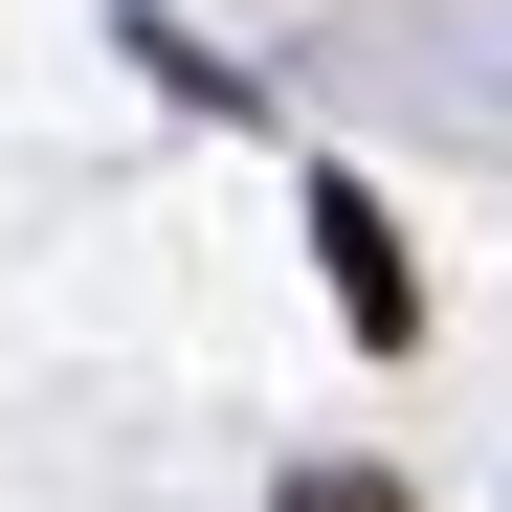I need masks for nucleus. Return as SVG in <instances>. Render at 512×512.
Masks as SVG:
<instances>
[{"label":"nucleus","mask_w":512,"mask_h":512,"mask_svg":"<svg viewBox=\"0 0 512 512\" xmlns=\"http://www.w3.org/2000/svg\"><path fill=\"white\" fill-rule=\"evenodd\" d=\"M312 245H334V312H357L379 357H401V334H423V268H401V223H379L357 179H312Z\"/></svg>","instance_id":"1"},{"label":"nucleus","mask_w":512,"mask_h":512,"mask_svg":"<svg viewBox=\"0 0 512 512\" xmlns=\"http://www.w3.org/2000/svg\"><path fill=\"white\" fill-rule=\"evenodd\" d=\"M268 512H401V490H379V468H290Z\"/></svg>","instance_id":"2"}]
</instances>
